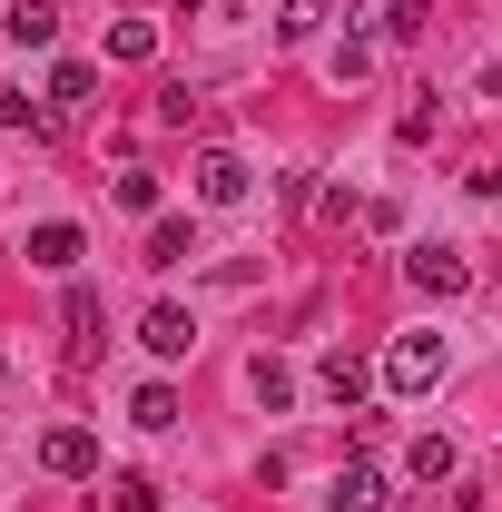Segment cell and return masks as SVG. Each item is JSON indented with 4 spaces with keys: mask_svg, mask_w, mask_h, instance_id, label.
Segmentation results:
<instances>
[{
    "mask_svg": "<svg viewBox=\"0 0 502 512\" xmlns=\"http://www.w3.org/2000/svg\"><path fill=\"white\" fill-rule=\"evenodd\" d=\"M138 345H148L158 365H178V355L197 345V316L188 306H148V316H138Z\"/></svg>",
    "mask_w": 502,
    "mask_h": 512,
    "instance_id": "3",
    "label": "cell"
},
{
    "mask_svg": "<svg viewBox=\"0 0 502 512\" xmlns=\"http://www.w3.org/2000/svg\"><path fill=\"white\" fill-rule=\"evenodd\" d=\"M325 503H335V512H384V473H375V463H345Z\"/></svg>",
    "mask_w": 502,
    "mask_h": 512,
    "instance_id": "8",
    "label": "cell"
},
{
    "mask_svg": "<svg viewBox=\"0 0 502 512\" xmlns=\"http://www.w3.org/2000/svg\"><path fill=\"white\" fill-rule=\"evenodd\" d=\"M0 30H10L20 50H50V40H60V0H10V20H0Z\"/></svg>",
    "mask_w": 502,
    "mask_h": 512,
    "instance_id": "7",
    "label": "cell"
},
{
    "mask_svg": "<svg viewBox=\"0 0 502 512\" xmlns=\"http://www.w3.org/2000/svg\"><path fill=\"white\" fill-rule=\"evenodd\" d=\"M128 424H148V434H168V424H178V394H168V384H138V404H128Z\"/></svg>",
    "mask_w": 502,
    "mask_h": 512,
    "instance_id": "15",
    "label": "cell"
},
{
    "mask_svg": "<svg viewBox=\"0 0 502 512\" xmlns=\"http://www.w3.org/2000/svg\"><path fill=\"white\" fill-rule=\"evenodd\" d=\"M79 247H89V237H79L69 217H50V227H30V266H40V276H69V266H79Z\"/></svg>",
    "mask_w": 502,
    "mask_h": 512,
    "instance_id": "5",
    "label": "cell"
},
{
    "mask_svg": "<svg viewBox=\"0 0 502 512\" xmlns=\"http://www.w3.org/2000/svg\"><path fill=\"white\" fill-rule=\"evenodd\" d=\"M384 384H394V394H424V384H443V335H404V345L384 355Z\"/></svg>",
    "mask_w": 502,
    "mask_h": 512,
    "instance_id": "2",
    "label": "cell"
},
{
    "mask_svg": "<svg viewBox=\"0 0 502 512\" xmlns=\"http://www.w3.org/2000/svg\"><path fill=\"white\" fill-rule=\"evenodd\" d=\"M365 355H345V345H335V355H325V394H335V404H355V394H365Z\"/></svg>",
    "mask_w": 502,
    "mask_h": 512,
    "instance_id": "13",
    "label": "cell"
},
{
    "mask_svg": "<svg viewBox=\"0 0 502 512\" xmlns=\"http://www.w3.org/2000/svg\"><path fill=\"white\" fill-rule=\"evenodd\" d=\"M40 463H50V473H69V483H79V473H99V434H89V424H60V434L40 444Z\"/></svg>",
    "mask_w": 502,
    "mask_h": 512,
    "instance_id": "6",
    "label": "cell"
},
{
    "mask_svg": "<svg viewBox=\"0 0 502 512\" xmlns=\"http://www.w3.org/2000/svg\"><path fill=\"white\" fill-rule=\"evenodd\" d=\"M414 473L443 483V473H453V444H443V434H414Z\"/></svg>",
    "mask_w": 502,
    "mask_h": 512,
    "instance_id": "20",
    "label": "cell"
},
{
    "mask_svg": "<svg viewBox=\"0 0 502 512\" xmlns=\"http://www.w3.org/2000/svg\"><path fill=\"white\" fill-rule=\"evenodd\" d=\"M247 384H256V404H266V414H276V404H296V375H286L276 355H256V365H247Z\"/></svg>",
    "mask_w": 502,
    "mask_h": 512,
    "instance_id": "14",
    "label": "cell"
},
{
    "mask_svg": "<svg viewBox=\"0 0 502 512\" xmlns=\"http://www.w3.org/2000/svg\"><path fill=\"white\" fill-rule=\"evenodd\" d=\"M197 256V227L188 217H158V227H148V266H188Z\"/></svg>",
    "mask_w": 502,
    "mask_h": 512,
    "instance_id": "10",
    "label": "cell"
},
{
    "mask_svg": "<svg viewBox=\"0 0 502 512\" xmlns=\"http://www.w3.org/2000/svg\"><path fill=\"white\" fill-rule=\"evenodd\" d=\"M109 512H158V483L148 473H109Z\"/></svg>",
    "mask_w": 502,
    "mask_h": 512,
    "instance_id": "17",
    "label": "cell"
},
{
    "mask_svg": "<svg viewBox=\"0 0 502 512\" xmlns=\"http://www.w3.org/2000/svg\"><path fill=\"white\" fill-rule=\"evenodd\" d=\"M325 30V0H276V40H315Z\"/></svg>",
    "mask_w": 502,
    "mask_h": 512,
    "instance_id": "16",
    "label": "cell"
},
{
    "mask_svg": "<svg viewBox=\"0 0 502 512\" xmlns=\"http://www.w3.org/2000/svg\"><path fill=\"white\" fill-rule=\"evenodd\" d=\"M0 128H50V109H40V99H20V89H0Z\"/></svg>",
    "mask_w": 502,
    "mask_h": 512,
    "instance_id": "21",
    "label": "cell"
},
{
    "mask_svg": "<svg viewBox=\"0 0 502 512\" xmlns=\"http://www.w3.org/2000/svg\"><path fill=\"white\" fill-rule=\"evenodd\" d=\"M109 60H158V30H148V20H119V30H109Z\"/></svg>",
    "mask_w": 502,
    "mask_h": 512,
    "instance_id": "18",
    "label": "cell"
},
{
    "mask_svg": "<svg viewBox=\"0 0 502 512\" xmlns=\"http://www.w3.org/2000/svg\"><path fill=\"white\" fill-rule=\"evenodd\" d=\"M0 384H10V365H0Z\"/></svg>",
    "mask_w": 502,
    "mask_h": 512,
    "instance_id": "22",
    "label": "cell"
},
{
    "mask_svg": "<svg viewBox=\"0 0 502 512\" xmlns=\"http://www.w3.org/2000/svg\"><path fill=\"white\" fill-rule=\"evenodd\" d=\"M109 197H119V207H138V217H148V207H158V178H148V168H119V178H109Z\"/></svg>",
    "mask_w": 502,
    "mask_h": 512,
    "instance_id": "19",
    "label": "cell"
},
{
    "mask_svg": "<svg viewBox=\"0 0 502 512\" xmlns=\"http://www.w3.org/2000/svg\"><path fill=\"white\" fill-rule=\"evenodd\" d=\"M404 286H414V296H463L473 266H463V247H414L404 256Z\"/></svg>",
    "mask_w": 502,
    "mask_h": 512,
    "instance_id": "1",
    "label": "cell"
},
{
    "mask_svg": "<svg viewBox=\"0 0 502 512\" xmlns=\"http://www.w3.org/2000/svg\"><path fill=\"white\" fill-rule=\"evenodd\" d=\"M197 197H207V207H237V197H247V158H237V148H207V158H197Z\"/></svg>",
    "mask_w": 502,
    "mask_h": 512,
    "instance_id": "4",
    "label": "cell"
},
{
    "mask_svg": "<svg viewBox=\"0 0 502 512\" xmlns=\"http://www.w3.org/2000/svg\"><path fill=\"white\" fill-rule=\"evenodd\" d=\"M99 286H69V345H79V355H99Z\"/></svg>",
    "mask_w": 502,
    "mask_h": 512,
    "instance_id": "11",
    "label": "cell"
},
{
    "mask_svg": "<svg viewBox=\"0 0 502 512\" xmlns=\"http://www.w3.org/2000/svg\"><path fill=\"white\" fill-rule=\"evenodd\" d=\"M89 89H99V69H89V60H60V69H50V109H89Z\"/></svg>",
    "mask_w": 502,
    "mask_h": 512,
    "instance_id": "12",
    "label": "cell"
},
{
    "mask_svg": "<svg viewBox=\"0 0 502 512\" xmlns=\"http://www.w3.org/2000/svg\"><path fill=\"white\" fill-rule=\"evenodd\" d=\"M345 20H375V30H394V40H424V0H355Z\"/></svg>",
    "mask_w": 502,
    "mask_h": 512,
    "instance_id": "9",
    "label": "cell"
}]
</instances>
